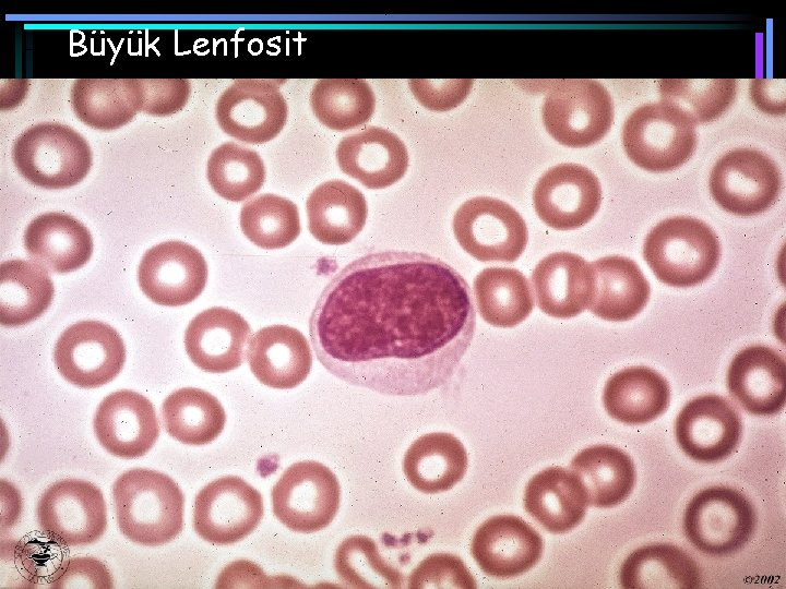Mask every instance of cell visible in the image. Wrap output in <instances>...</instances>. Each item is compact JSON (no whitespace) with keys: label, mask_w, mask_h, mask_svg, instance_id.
<instances>
[{"label":"cell","mask_w":786,"mask_h":589,"mask_svg":"<svg viewBox=\"0 0 786 589\" xmlns=\"http://www.w3.org/2000/svg\"><path fill=\"white\" fill-rule=\"evenodd\" d=\"M476 327L463 276L425 253L384 251L342 268L320 294L309 334L322 365L344 382L395 396L445 384Z\"/></svg>","instance_id":"6da1fadb"},{"label":"cell","mask_w":786,"mask_h":589,"mask_svg":"<svg viewBox=\"0 0 786 589\" xmlns=\"http://www.w3.org/2000/svg\"><path fill=\"white\" fill-rule=\"evenodd\" d=\"M117 525L134 543L158 546L174 540L183 528L184 497L167 474L134 468L112 485Z\"/></svg>","instance_id":"7a4b0ae2"},{"label":"cell","mask_w":786,"mask_h":589,"mask_svg":"<svg viewBox=\"0 0 786 589\" xmlns=\"http://www.w3.org/2000/svg\"><path fill=\"white\" fill-rule=\"evenodd\" d=\"M643 256L658 280L686 288L703 283L714 273L720 244L702 220L677 216L664 219L647 233Z\"/></svg>","instance_id":"3957f363"},{"label":"cell","mask_w":786,"mask_h":589,"mask_svg":"<svg viewBox=\"0 0 786 589\" xmlns=\"http://www.w3.org/2000/svg\"><path fill=\"white\" fill-rule=\"evenodd\" d=\"M12 159L32 184L67 189L88 173L92 152L85 139L59 122H41L23 131L14 141Z\"/></svg>","instance_id":"277c9868"},{"label":"cell","mask_w":786,"mask_h":589,"mask_svg":"<svg viewBox=\"0 0 786 589\" xmlns=\"http://www.w3.org/2000/svg\"><path fill=\"white\" fill-rule=\"evenodd\" d=\"M612 120V99L595 80H559L546 94L544 125L564 146L585 147L598 142L609 131Z\"/></svg>","instance_id":"5b68a950"},{"label":"cell","mask_w":786,"mask_h":589,"mask_svg":"<svg viewBox=\"0 0 786 589\" xmlns=\"http://www.w3.org/2000/svg\"><path fill=\"white\" fill-rule=\"evenodd\" d=\"M755 527L757 515L751 502L727 486L700 491L687 505L683 516L687 539L712 556H725L742 549Z\"/></svg>","instance_id":"8992f818"},{"label":"cell","mask_w":786,"mask_h":589,"mask_svg":"<svg viewBox=\"0 0 786 589\" xmlns=\"http://www.w3.org/2000/svg\"><path fill=\"white\" fill-rule=\"evenodd\" d=\"M622 144L635 165L664 172L680 167L692 156L696 134L694 124L660 101L643 105L628 117Z\"/></svg>","instance_id":"52a82bcc"},{"label":"cell","mask_w":786,"mask_h":589,"mask_svg":"<svg viewBox=\"0 0 786 589\" xmlns=\"http://www.w3.org/2000/svg\"><path fill=\"white\" fill-rule=\"evenodd\" d=\"M341 501L336 476L323 464H293L272 489L275 517L296 532L322 530L334 519Z\"/></svg>","instance_id":"ba28073f"},{"label":"cell","mask_w":786,"mask_h":589,"mask_svg":"<svg viewBox=\"0 0 786 589\" xmlns=\"http://www.w3.org/2000/svg\"><path fill=\"white\" fill-rule=\"evenodd\" d=\"M453 231L462 249L480 262H514L528 240L526 224L515 208L488 196L464 202L453 217Z\"/></svg>","instance_id":"9c48e42d"},{"label":"cell","mask_w":786,"mask_h":589,"mask_svg":"<svg viewBox=\"0 0 786 589\" xmlns=\"http://www.w3.org/2000/svg\"><path fill=\"white\" fill-rule=\"evenodd\" d=\"M43 532L63 546H84L96 542L107 528L106 503L100 490L79 479L51 484L36 508Z\"/></svg>","instance_id":"30bf717a"},{"label":"cell","mask_w":786,"mask_h":589,"mask_svg":"<svg viewBox=\"0 0 786 589\" xmlns=\"http://www.w3.org/2000/svg\"><path fill=\"white\" fill-rule=\"evenodd\" d=\"M782 190L774 160L753 148H736L723 155L710 176V191L726 212L752 216L769 209Z\"/></svg>","instance_id":"8fae6325"},{"label":"cell","mask_w":786,"mask_h":589,"mask_svg":"<svg viewBox=\"0 0 786 589\" xmlns=\"http://www.w3.org/2000/svg\"><path fill=\"white\" fill-rule=\"evenodd\" d=\"M53 361L71 384L95 388L111 382L126 361V347L116 329L99 321H82L58 338Z\"/></svg>","instance_id":"7c38bea8"},{"label":"cell","mask_w":786,"mask_h":589,"mask_svg":"<svg viewBox=\"0 0 786 589\" xmlns=\"http://www.w3.org/2000/svg\"><path fill=\"white\" fill-rule=\"evenodd\" d=\"M262 517L260 492L239 477L215 479L194 500V530L213 544H231L245 539Z\"/></svg>","instance_id":"4fadbf2b"},{"label":"cell","mask_w":786,"mask_h":589,"mask_svg":"<svg viewBox=\"0 0 786 589\" xmlns=\"http://www.w3.org/2000/svg\"><path fill=\"white\" fill-rule=\"evenodd\" d=\"M288 107L276 82L239 79L221 95L215 116L222 130L247 143L273 140L287 121Z\"/></svg>","instance_id":"5bb4252c"},{"label":"cell","mask_w":786,"mask_h":589,"mask_svg":"<svg viewBox=\"0 0 786 589\" xmlns=\"http://www.w3.org/2000/svg\"><path fill=\"white\" fill-rule=\"evenodd\" d=\"M602 199V187L594 172L572 163L548 169L533 193L536 214L557 230L587 224L598 212Z\"/></svg>","instance_id":"9a60e30c"},{"label":"cell","mask_w":786,"mask_h":589,"mask_svg":"<svg viewBox=\"0 0 786 589\" xmlns=\"http://www.w3.org/2000/svg\"><path fill=\"white\" fill-rule=\"evenodd\" d=\"M138 279L142 291L153 302L167 306L183 305L203 291L207 265L194 247L182 241H166L144 253Z\"/></svg>","instance_id":"2e32d148"},{"label":"cell","mask_w":786,"mask_h":589,"mask_svg":"<svg viewBox=\"0 0 786 589\" xmlns=\"http://www.w3.org/2000/svg\"><path fill=\"white\" fill-rule=\"evenodd\" d=\"M676 438L682 452L695 461L716 462L737 447L742 423L724 397L708 394L690 400L676 419Z\"/></svg>","instance_id":"e0dca14e"},{"label":"cell","mask_w":786,"mask_h":589,"mask_svg":"<svg viewBox=\"0 0 786 589\" xmlns=\"http://www.w3.org/2000/svg\"><path fill=\"white\" fill-rule=\"evenodd\" d=\"M95 435L111 455L131 459L145 455L159 435L152 402L133 390H117L99 404L93 420Z\"/></svg>","instance_id":"ac0fdd59"},{"label":"cell","mask_w":786,"mask_h":589,"mask_svg":"<svg viewBox=\"0 0 786 589\" xmlns=\"http://www.w3.org/2000/svg\"><path fill=\"white\" fill-rule=\"evenodd\" d=\"M543 539L522 518L498 515L483 522L472 539L471 552L480 569L493 577L520 576L543 554Z\"/></svg>","instance_id":"d6986e66"},{"label":"cell","mask_w":786,"mask_h":589,"mask_svg":"<svg viewBox=\"0 0 786 589\" xmlns=\"http://www.w3.org/2000/svg\"><path fill=\"white\" fill-rule=\"evenodd\" d=\"M727 387L749 413L773 416L786 401V363L774 349L755 345L742 349L727 372Z\"/></svg>","instance_id":"ffe728a7"},{"label":"cell","mask_w":786,"mask_h":589,"mask_svg":"<svg viewBox=\"0 0 786 589\" xmlns=\"http://www.w3.org/2000/svg\"><path fill=\"white\" fill-rule=\"evenodd\" d=\"M250 326L237 312L214 306L199 313L184 333L191 361L210 373H225L243 361Z\"/></svg>","instance_id":"44dd1931"},{"label":"cell","mask_w":786,"mask_h":589,"mask_svg":"<svg viewBox=\"0 0 786 589\" xmlns=\"http://www.w3.org/2000/svg\"><path fill=\"white\" fill-rule=\"evenodd\" d=\"M340 168L368 189H384L398 181L408 167L405 144L393 132L369 127L345 136L336 148Z\"/></svg>","instance_id":"7402d4cb"},{"label":"cell","mask_w":786,"mask_h":589,"mask_svg":"<svg viewBox=\"0 0 786 589\" xmlns=\"http://www.w3.org/2000/svg\"><path fill=\"white\" fill-rule=\"evenodd\" d=\"M538 308L546 314L569 318L588 308L594 289L591 263L577 254L555 252L544 257L532 273Z\"/></svg>","instance_id":"603a6c76"},{"label":"cell","mask_w":786,"mask_h":589,"mask_svg":"<svg viewBox=\"0 0 786 589\" xmlns=\"http://www.w3.org/2000/svg\"><path fill=\"white\" fill-rule=\"evenodd\" d=\"M247 359L254 376L277 389L294 388L302 383L312 364L308 340L287 325L259 329L249 340Z\"/></svg>","instance_id":"cb8c5ba5"},{"label":"cell","mask_w":786,"mask_h":589,"mask_svg":"<svg viewBox=\"0 0 786 589\" xmlns=\"http://www.w3.org/2000/svg\"><path fill=\"white\" fill-rule=\"evenodd\" d=\"M587 506L586 490L572 470L560 467L544 469L525 488V510L552 533H564L576 527Z\"/></svg>","instance_id":"d4e9b609"},{"label":"cell","mask_w":786,"mask_h":589,"mask_svg":"<svg viewBox=\"0 0 786 589\" xmlns=\"http://www.w3.org/2000/svg\"><path fill=\"white\" fill-rule=\"evenodd\" d=\"M24 245L35 263L56 273L76 271L93 252L88 229L60 212L45 213L33 219L25 230Z\"/></svg>","instance_id":"484cf974"},{"label":"cell","mask_w":786,"mask_h":589,"mask_svg":"<svg viewBox=\"0 0 786 589\" xmlns=\"http://www.w3.org/2000/svg\"><path fill=\"white\" fill-rule=\"evenodd\" d=\"M594 273L592 301L587 309L605 321H628L643 310L651 287L638 264L611 255L591 263Z\"/></svg>","instance_id":"4316f807"},{"label":"cell","mask_w":786,"mask_h":589,"mask_svg":"<svg viewBox=\"0 0 786 589\" xmlns=\"http://www.w3.org/2000/svg\"><path fill=\"white\" fill-rule=\"evenodd\" d=\"M306 207L311 235L332 245L350 242L362 230L368 214L364 194L342 180L318 185Z\"/></svg>","instance_id":"83f0119b"},{"label":"cell","mask_w":786,"mask_h":589,"mask_svg":"<svg viewBox=\"0 0 786 589\" xmlns=\"http://www.w3.org/2000/svg\"><path fill=\"white\" fill-rule=\"evenodd\" d=\"M140 79H80L71 89L75 116L98 130H114L142 110Z\"/></svg>","instance_id":"f1b7e54d"},{"label":"cell","mask_w":786,"mask_h":589,"mask_svg":"<svg viewBox=\"0 0 786 589\" xmlns=\"http://www.w3.org/2000/svg\"><path fill=\"white\" fill-rule=\"evenodd\" d=\"M669 400L667 381L646 366H631L615 373L603 393L608 414L630 425L653 421L666 411Z\"/></svg>","instance_id":"f546056e"},{"label":"cell","mask_w":786,"mask_h":589,"mask_svg":"<svg viewBox=\"0 0 786 589\" xmlns=\"http://www.w3.org/2000/svg\"><path fill=\"white\" fill-rule=\"evenodd\" d=\"M463 444L449 433H429L407 449L403 469L407 481L418 491L436 494L452 489L467 469Z\"/></svg>","instance_id":"4dcf8cb0"},{"label":"cell","mask_w":786,"mask_h":589,"mask_svg":"<svg viewBox=\"0 0 786 589\" xmlns=\"http://www.w3.org/2000/svg\"><path fill=\"white\" fill-rule=\"evenodd\" d=\"M701 582L695 561L669 543L636 549L620 568V585L626 589H694Z\"/></svg>","instance_id":"1f68e13d"},{"label":"cell","mask_w":786,"mask_h":589,"mask_svg":"<svg viewBox=\"0 0 786 589\" xmlns=\"http://www.w3.org/2000/svg\"><path fill=\"white\" fill-rule=\"evenodd\" d=\"M571 470L582 481L588 505L595 507L620 504L635 484V469L630 456L611 445L583 449L572 459Z\"/></svg>","instance_id":"d6a6232c"},{"label":"cell","mask_w":786,"mask_h":589,"mask_svg":"<svg viewBox=\"0 0 786 589\" xmlns=\"http://www.w3.org/2000/svg\"><path fill=\"white\" fill-rule=\"evenodd\" d=\"M53 285L46 269L25 260L5 261L0 266V322L25 325L50 305Z\"/></svg>","instance_id":"836d02e7"},{"label":"cell","mask_w":786,"mask_h":589,"mask_svg":"<svg viewBox=\"0 0 786 589\" xmlns=\"http://www.w3.org/2000/svg\"><path fill=\"white\" fill-rule=\"evenodd\" d=\"M480 316L497 327H514L533 311L534 298L526 277L511 267H487L474 280Z\"/></svg>","instance_id":"e575fe53"},{"label":"cell","mask_w":786,"mask_h":589,"mask_svg":"<svg viewBox=\"0 0 786 589\" xmlns=\"http://www.w3.org/2000/svg\"><path fill=\"white\" fill-rule=\"evenodd\" d=\"M162 418L167 433L188 445H204L223 431L226 414L216 397L210 393L184 387L166 397Z\"/></svg>","instance_id":"d590c367"},{"label":"cell","mask_w":786,"mask_h":589,"mask_svg":"<svg viewBox=\"0 0 786 589\" xmlns=\"http://www.w3.org/2000/svg\"><path fill=\"white\" fill-rule=\"evenodd\" d=\"M310 104L321 123L346 131L371 118L376 98L365 80L322 79L312 88Z\"/></svg>","instance_id":"8d00e7d4"},{"label":"cell","mask_w":786,"mask_h":589,"mask_svg":"<svg viewBox=\"0 0 786 589\" xmlns=\"http://www.w3.org/2000/svg\"><path fill=\"white\" fill-rule=\"evenodd\" d=\"M658 85L660 101L694 125L722 116L733 104L737 87L733 79H666Z\"/></svg>","instance_id":"74e56055"},{"label":"cell","mask_w":786,"mask_h":589,"mask_svg":"<svg viewBox=\"0 0 786 589\" xmlns=\"http://www.w3.org/2000/svg\"><path fill=\"white\" fill-rule=\"evenodd\" d=\"M240 227L255 245L266 250L282 249L300 233L299 212L288 199L261 194L242 206Z\"/></svg>","instance_id":"f35d334b"},{"label":"cell","mask_w":786,"mask_h":589,"mask_svg":"<svg viewBox=\"0 0 786 589\" xmlns=\"http://www.w3.org/2000/svg\"><path fill=\"white\" fill-rule=\"evenodd\" d=\"M206 176L218 195L241 202L261 189L265 168L255 151L227 142L211 153Z\"/></svg>","instance_id":"ab89813d"},{"label":"cell","mask_w":786,"mask_h":589,"mask_svg":"<svg viewBox=\"0 0 786 589\" xmlns=\"http://www.w3.org/2000/svg\"><path fill=\"white\" fill-rule=\"evenodd\" d=\"M334 567L350 588H401L403 577L380 555L374 541L366 536L346 538L337 548Z\"/></svg>","instance_id":"60d3db41"},{"label":"cell","mask_w":786,"mask_h":589,"mask_svg":"<svg viewBox=\"0 0 786 589\" xmlns=\"http://www.w3.org/2000/svg\"><path fill=\"white\" fill-rule=\"evenodd\" d=\"M477 587L475 578L463 561L448 553H436L422 560L412 572L408 588H461Z\"/></svg>","instance_id":"b9f144b4"},{"label":"cell","mask_w":786,"mask_h":589,"mask_svg":"<svg viewBox=\"0 0 786 589\" xmlns=\"http://www.w3.org/2000/svg\"><path fill=\"white\" fill-rule=\"evenodd\" d=\"M107 567L94 557H73L59 564L51 575L49 588H111Z\"/></svg>","instance_id":"7bdbcfd3"},{"label":"cell","mask_w":786,"mask_h":589,"mask_svg":"<svg viewBox=\"0 0 786 589\" xmlns=\"http://www.w3.org/2000/svg\"><path fill=\"white\" fill-rule=\"evenodd\" d=\"M143 92L142 110L153 116H169L187 103L191 86L183 79H140Z\"/></svg>","instance_id":"ee69618b"},{"label":"cell","mask_w":786,"mask_h":589,"mask_svg":"<svg viewBox=\"0 0 786 589\" xmlns=\"http://www.w3.org/2000/svg\"><path fill=\"white\" fill-rule=\"evenodd\" d=\"M409 87L426 108L445 111L458 106L469 94L472 80H409Z\"/></svg>","instance_id":"f6af8a7d"}]
</instances>
